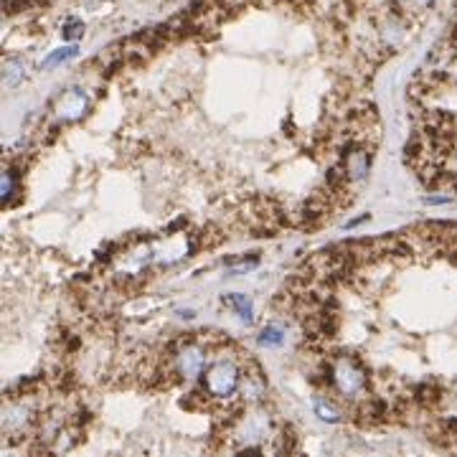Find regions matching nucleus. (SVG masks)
Masks as SVG:
<instances>
[{"mask_svg": "<svg viewBox=\"0 0 457 457\" xmlns=\"http://www.w3.org/2000/svg\"><path fill=\"white\" fill-rule=\"evenodd\" d=\"M26 79V63L21 61V59H6L3 61V87L6 89H13V87H18Z\"/></svg>", "mask_w": 457, "mask_h": 457, "instance_id": "obj_10", "label": "nucleus"}, {"mask_svg": "<svg viewBox=\"0 0 457 457\" xmlns=\"http://www.w3.org/2000/svg\"><path fill=\"white\" fill-rule=\"evenodd\" d=\"M328 381H331V387L340 396H345V399H359L366 391L368 376H366L364 366L353 359V356H338L328 366Z\"/></svg>", "mask_w": 457, "mask_h": 457, "instance_id": "obj_2", "label": "nucleus"}, {"mask_svg": "<svg viewBox=\"0 0 457 457\" xmlns=\"http://www.w3.org/2000/svg\"><path fill=\"white\" fill-rule=\"evenodd\" d=\"M226 303H229V308L237 313V315L244 320V323H252L254 320V303L249 295H241V292H232V295L224 297Z\"/></svg>", "mask_w": 457, "mask_h": 457, "instance_id": "obj_11", "label": "nucleus"}, {"mask_svg": "<svg viewBox=\"0 0 457 457\" xmlns=\"http://www.w3.org/2000/svg\"><path fill=\"white\" fill-rule=\"evenodd\" d=\"M239 396L246 407H257L264 396H267V379L262 376V371L254 368H244L241 371V384H239Z\"/></svg>", "mask_w": 457, "mask_h": 457, "instance_id": "obj_7", "label": "nucleus"}, {"mask_svg": "<svg viewBox=\"0 0 457 457\" xmlns=\"http://www.w3.org/2000/svg\"><path fill=\"white\" fill-rule=\"evenodd\" d=\"M36 424V409L31 407L29 401H8L3 407V432H6L10 440L31 432V427Z\"/></svg>", "mask_w": 457, "mask_h": 457, "instance_id": "obj_5", "label": "nucleus"}, {"mask_svg": "<svg viewBox=\"0 0 457 457\" xmlns=\"http://www.w3.org/2000/svg\"><path fill=\"white\" fill-rule=\"evenodd\" d=\"M313 409H315L317 419H323V422H328V424H338L340 419H343L340 409H338L333 401L325 399V396H315V401H313Z\"/></svg>", "mask_w": 457, "mask_h": 457, "instance_id": "obj_13", "label": "nucleus"}, {"mask_svg": "<svg viewBox=\"0 0 457 457\" xmlns=\"http://www.w3.org/2000/svg\"><path fill=\"white\" fill-rule=\"evenodd\" d=\"M82 36H84V21L77 18V15H69L61 23V38L63 41H79Z\"/></svg>", "mask_w": 457, "mask_h": 457, "instance_id": "obj_15", "label": "nucleus"}, {"mask_svg": "<svg viewBox=\"0 0 457 457\" xmlns=\"http://www.w3.org/2000/svg\"><path fill=\"white\" fill-rule=\"evenodd\" d=\"M285 340H287V331L277 323H269L267 328H262L260 336H257V343L264 345V348H280Z\"/></svg>", "mask_w": 457, "mask_h": 457, "instance_id": "obj_12", "label": "nucleus"}, {"mask_svg": "<svg viewBox=\"0 0 457 457\" xmlns=\"http://www.w3.org/2000/svg\"><path fill=\"white\" fill-rule=\"evenodd\" d=\"M206 348L196 340H183L176 345V351L170 356V364H173V371L181 376V379L190 381L204 376L206 371Z\"/></svg>", "mask_w": 457, "mask_h": 457, "instance_id": "obj_4", "label": "nucleus"}, {"mask_svg": "<svg viewBox=\"0 0 457 457\" xmlns=\"http://www.w3.org/2000/svg\"><path fill=\"white\" fill-rule=\"evenodd\" d=\"M153 249H155V260L160 262V264H176L183 257H188L190 241L186 237H170V239H165L160 246H153Z\"/></svg>", "mask_w": 457, "mask_h": 457, "instance_id": "obj_9", "label": "nucleus"}, {"mask_svg": "<svg viewBox=\"0 0 457 457\" xmlns=\"http://www.w3.org/2000/svg\"><path fill=\"white\" fill-rule=\"evenodd\" d=\"M272 424H269V414L264 409L249 407L246 414H241L232 427V440L239 442V452L246 447H260V442L269 440Z\"/></svg>", "mask_w": 457, "mask_h": 457, "instance_id": "obj_3", "label": "nucleus"}, {"mask_svg": "<svg viewBox=\"0 0 457 457\" xmlns=\"http://www.w3.org/2000/svg\"><path fill=\"white\" fill-rule=\"evenodd\" d=\"M364 221H368V213H364V216H359V218H353V221H348V224H345V229H353V226L364 224Z\"/></svg>", "mask_w": 457, "mask_h": 457, "instance_id": "obj_17", "label": "nucleus"}, {"mask_svg": "<svg viewBox=\"0 0 457 457\" xmlns=\"http://www.w3.org/2000/svg\"><path fill=\"white\" fill-rule=\"evenodd\" d=\"M368 168H371V150L368 148H356L343 158V170L348 183L364 181Z\"/></svg>", "mask_w": 457, "mask_h": 457, "instance_id": "obj_8", "label": "nucleus"}, {"mask_svg": "<svg viewBox=\"0 0 457 457\" xmlns=\"http://www.w3.org/2000/svg\"><path fill=\"white\" fill-rule=\"evenodd\" d=\"M15 193H18V178H15V170H6L3 178H0V196H3V201L8 204Z\"/></svg>", "mask_w": 457, "mask_h": 457, "instance_id": "obj_16", "label": "nucleus"}, {"mask_svg": "<svg viewBox=\"0 0 457 457\" xmlns=\"http://www.w3.org/2000/svg\"><path fill=\"white\" fill-rule=\"evenodd\" d=\"M241 368L234 356H218L204 371V394L209 399L229 401L234 394H239Z\"/></svg>", "mask_w": 457, "mask_h": 457, "instance_id": "obj_1", "label": "nucleus"}, {"mask_svg": "<svg viewBox=\"0 0 457 457\" xmlns=\"http://www.w3.org/2000/svg\"><path fill=\"white\" fill-rule=\"evenodd\" d=\"M89 110V97L84 89H66L63 94H59V99L54 102V112L61 122H74Z\"/></svg>", "mask_w": 457, "mask_h": 457, "instance_id": "obj_6", "label": "nucleus"}, {"mask_svg": "<svg viewBox=\"0 0 457 457\" xmlns=\"http://www.w3.org/2000/svg\"><path fill=\"white\" fill-rule=\"evenodd\" d=\"M79 54V46L74 41L69 43V46H63V49H57V51H51L49 57L43 59V69H54V66H59V63H63V61H69V59H74Z\"/></svg>", "mask_w": 457, "mask_h": 457, "instance_id": "obj_14", "label": "nucleus"}]
</instances>
